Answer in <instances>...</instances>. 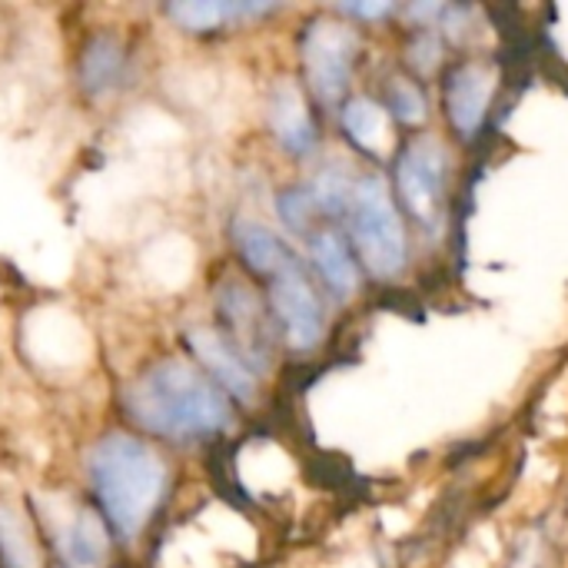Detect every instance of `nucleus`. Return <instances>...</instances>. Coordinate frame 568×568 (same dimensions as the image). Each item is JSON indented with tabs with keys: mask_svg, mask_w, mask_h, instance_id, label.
Here are the masks:
<instances>
[{
	"mask_svg": "<svg viewBox=\"0 0 568 568\" xmlns=\"http://www.w3.org/2000/svg\"><path fill=\"white\" fill-rule=\"evenodd\" d=\"M276 10L273 3H223V0H193V3H173L170 17L186 30H216L230 20H253Z\"/></svg>",
	"mask_w": 568,
	"mask_h": 568,
	"instance_id": "nucleus-14",
	"label": "nucleus"
},
{
	"mask_svg": "<svg viewBox=\"0 0 568 568\" xmlns=\"http://www.w3.org/2000/svg\"><path fill=\"white\" fill-rule=\"evenodd\" d=\"M310 256H313V266L316 273L323 276V283L339 296H353L356 293V283H359V270H356V260L349 253V243L333 233V230H320L313 233L310 240Z\"/></svg>",
	"mask_w": 568,
	"mask_h": 568,
	"instance_id": "nucleus-13",
	"label": "nucleus"
},
{
	"mask_svg": "<svg viewBox=\"0 0 568 568\" xmlns=\"http://www.w3.org/2000/svg\"><path fill=\"white\" fill-rule=\"evenodd\" d=\"M356 180H359V176H353L349 166H343V163H326V166L313 176V186H310V193H313L320 213L343 220V216L349 213V206H353Z\"/></svg>",
	"mask_w": 568,
	"mask_h": 568,
	"instance_id": "nucleus-17",
	"label": "nucleus"
},
{
	"mask_svg": "<svg viewBox=\"0 0 568 568\" xmlns=\"http://www.w3.org/2000/svg\"><path fill=\"white\" fill-rule=\"evenodd\" d=\"M346 220H349V236L366 273L373 280H396L406 270L409 240H406L396 196L379 173H366L356 180V193H353V206Z\"/></svg>",
	"mask_w": 568,
	"mask_h": 568,
	"instance_id": "nucleus-3",
	"label": "nucleus"
},
{
	"mask_svg": "<svg viewBox=\"0 0 568 568\" xmlns=\"http://www.w3.org/2000/svg\"><path fill=\"white\" fill-rule=\"evenodd\" d=\"M186 343H190L193 356L213 373V379L230 396H236L240 403H253L256 399V373H253V366L240 356V349L230 339H223L210 326H193V329H186Z\"/></svg>",
	"mask_w": 568,
	"mask_h": 568,
	"instance_id": "nucleus-8",
	"label": "nucleus"
},
{
	"mask_svg": "<svg viewBox=\"0 0 568 568\" xmlns=\"http://www.w3.org/2000/svg\"><path fill=\"white\" fill-rule=\"evenodd\" d=\"M449 170V150L436 136L409 140L396 160V196L426 233H439L446 223Z\"/></svg>",
	"mask_w": 568,
	"mask_h": 568,
	"instance_id": "nucleus-4",
	"label": "nucleus"
},
{
	"mask_svg": "<svg viewBox=\"0 0 568 568\" xmlns=\"http://www.w3.org/2000/svg\"><path fill=\"white\" fill-rule=\"evenodd\" d=\"M220 313L233 329V346H240V356L250 366H263L266 363V316L253 290L230 280L220 290Z\"/></svg>",
	"mask_w": 568,
	"mask_h": 568,
	"instance_id": "nucleus-9",
	"label": "nucleus"
},
{
	"mask_svg": "<svg viewBox=\"0 0 568 568\" xmlns=\"http://www.w3.org/2000/svg\"><path fill=\"white\" fill-rule=\"evenodd\" d=\"M270 126L283 150L293 156H310L316 146V123L293 80H280L270 93Z\"/></svg>",
	"mask_w": 568,
	"mask_h": 568,
	"instance_id": "nucleus-11",
	"label": "nucleus"
},
{
	"mask_svg": "<svg viewBox=\"0 0 568 568\" xmlns=\"http://www.w3.org/2000/svg\"><path fill=\"white\" fill-rule=\"evenodd\" d=\"M126 413L136 426L166 439H203L233 419L223 393L183 359H163L126 389Z\"/></svg>",
	"mask_w": 568,
	"mask_h": 568,
	"instance_id": "nucleus-1",
	"label": "nucleus"
},
{
	"mask_svg": "<svg viewBox=\"0 0 568 568\" xmlns=\"http://www.w3.org/2000/svg\"><path fill=\"white\" fill-rule=\"evenodd\" d=\"M343 130L353 140L356 150L379 156L389 136V123H386V110L383 103L369 100V97H356L343 106Z\"/></svg>",
	"mask_w": 568,
	"mask_h": 568,
	"instance_id": "nucleus-15",
	"label": "nucleus"
},
{
	"mask_svg": "<svg viewBox=\"0 0 568 568\" xmlns=\"http://www.w3.org/2000/svg\"><path fill=\"white\" fill-rule=\"evenodd\" d=\"M493 80H496L493 70L486 63H476V60L456 63L446 73L443 103H446L453 130L463 140H476L483 133L489 110H493Z\"/></svg>",
	"mask_w": 568,
	"mask_h": 568,
	"instance_id": "nucleus-7",
	"label": "nucleus"
},
{
	"mask_svg": "<svg viewBox=\"0 0 568 568\" xmlns=\"http://www.w3.org/2000/svg\"><path fill=\"white\" fill-rule=\"evenodd\" d=\"M270 303L293 349H313L323 339V303L300 263H290L270 280Z\"/></svg>",
	"mask_w": 568,
	"mask_h": 568,
	"instance_id": "nucleus-6",
	"label": "nucleus"
},
{
	"mask_svg": "<svg viewBox=\"0 0 568 568\" xmlns=\"http://www.w3.org/2000/svg\"><path fill=\"white\" fill-rule=\"evenodd\" d=\"M276 206H280V220L293 233H310L313 230V220L320 216V206H316V200H313L310 190H286V193H280Z\"/></svg>",
	"mask_w": 568,
	"mask_h": 568,
	"instance_id": "nucleus-20",
	"label": "nucleus"
},
{
	"mask_svg": "<svg viewBox=\"0 0 568 568\" xmlns=\"http://www.w3.org/2000/svg\"><path fill=\"white\" fill-rule=\"evenodd\" d=\"M439 50H443V43H439V37H436V30H429V27H423L416 37H413V43H409V63L419 70V73H429L436 63H439Z\"/></svg>",
	"mask_w": 568,
	"mask_h": 568,
	"instance_id": "nucleus-21",
	"label": "nucleus"
},
{
	"mask_svg": "<svg viewBox=\"0 0 568 568\" xmlns=\"http://www.w3.org/2000/svg\"><path fill=\"white\" fill-rule=\"evenodd\" d=\"M339 10L349 13V17H356V20H383V17H389L396 10V3H389V0H376V3H343Z\"/></svg>",
	"mask_w": 568,
	"mask_h": 568,
	"instance_id": "nucleus-22",
	"label": "nucleus"
},
{
	"mask_svg": "<svg viewBox=\"0 0 568 568\" xmlns=\"http://www.w3.org/2000/svg\"><path fill=\"white\" fill-rule=\"evenodd\" d=\"M300 53H303V70H306V83L313 97L323 106H339L349 90L353 67L359 60L356 30L349 23L320 17L306 23L300 37Z\"/></svg>",
	"mask_w": 568,
	"mask_h": 568,
	"instance_id": "nucleus-5",
	"label": "nucleus"
},
{
	"mask_svg": "<svg viewBox=\"0 0 568 568\" xmlns=\"http://www.w3.org/2000/svg\"><path fill=\"white\" fill-rule=\"evenodd\" d=\"M0 559L7 568H40V556L10 506H0Z\"/></svg>",
	"mask_w": 568,
	"mask_h": 568,
	"instance_id": "nucleus-19",
	"label": "nucleus"
},
{
	"mask_svg": "<svg viewBox=\"0 0 568 568\" xmlns=\"http://www.w3.org/2000/svg\"><path fill=\"white\" fill-rule=\"evenodd\" d=\"M383 110H389L393 120H399L406 126H416L429 116V103H426L423 87L406 73H389L383 80Z\"/></svg>",
	"mask_w": 568,
	"mask_h": 568,
	"instance_id": "nucleus-18",
	"label": "nucleus"
},
{
	"mask_svg": "<svg viewBox=\"0 0 568 568\" xmlns=\"http://www.w3.org/2000/svg\"><path fill=\"white\" fill-rule=\"evenodd\" d=\"M57 552L63 568H103L106 562V532L97 513L90 509H70L60 519L50 523Z\"/></svg>",
	"mask_w": 568,
	"mask_h": 568,
	"instance_id": "nucleus-10",
	"label": "nucleus"
},
{
	"mask_svg": "<svg viewBox=\"0 0 568 568\" xmlns=\"http://www.w3.org/2000/svg\"><path fill=\"white\" fill-rule=\"evenodd\" d=\"M123 73V43L110 33L97 37L87 50H83V60H80V77H83V87L90 93H103L110 90Z\"/></svg>",
	"mask_w": 568,
	"mask_h": 568,
	"instance_id": "nucleus-16",
	"label": "nucleus"
},
{
	"mask_svg": "<svg viewBox=\"0 0 568 568\" xmlns=\"http://www.w3.org/2000/svg\"><path fill=\"white\" fill-rule=\"evenodd\" d=\"M90 479L103 513L123 539H133L160 503L166 469L160 456L126 433H110L90 453Z\"/></svg>",
	"mask_w": 568,
	"mask_h": 568,
	"instance_id": "nucleus-2",
	"label": "nucleus"
},
{
	"mask_svg": "<svg viewBox=\"0 0 568 568\" xmlns=\"http://www.w3.org/2000/svg\"><path fill=\"white\" fill-rule=\"evenodd\" d=\"M233 243H236L243 263L253 273L266 276V280H273L276 273H283L290 263H296L293 250L270 226H263L256 220H236L233 223Z\"/></svg>",
	"mask_w": 568,
	"mask_h": 568,
	"instance_id": "nucleus-12",
	"label": "nucleus"
}]
</instances>
